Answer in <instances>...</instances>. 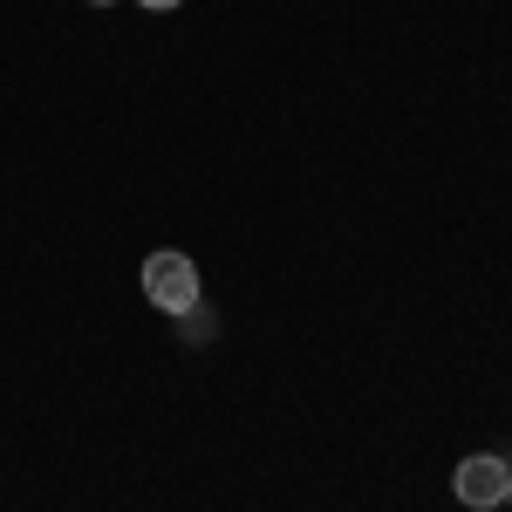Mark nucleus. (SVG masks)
<instances>
[{
    "label": "nucleus",
    "instance_id": "obj_4",
    "mask_svg": "<svg viewBox=\"0 0 512 512\" xmlns=\"http://www.w3.org/2000/svg\"><path fill=\"white\" fill-rule=\"evenodd\" d=\"M89 7H110V0H89Z\"/></svg>",
    "mask_w": 512,
    "mask_h": 512
},
{
    "label": "nucleus",
    "instance_id": "obj_5",
    "mask_svg": "<svg viewBox=\"0 0 512 512\" xmlns=\"http://www.w3.org/2000/svg\"><path fill=\"white\" fill-rule=\"evenodd\" d=\"M506 506H512V485H506Z\"/></svg>",
    "mask_w": 512,
    "mask_h": 512
},
{
    "label": "nucleus",
    "instance_id": "obj_3",
    "mask_svg": "<svg viewBox=\"0 0 512 512\" xmlns=\"http://www.w3.org/2000/svg\"><path fill=\"white\" fill-rule=\"evenodd\" d=\"M144 7H158V14H164V7H185V0H144Z\"/></svg>",
    "mask_w": 512,
    "mask_h": 512
},
{
    "label": "nucleus",
    "instance_id": "obj_1",
    "mask_svg": "<svg viewBox=\"0 0 512 512\" xmlns=\"http://www.w3.org/2000/svg\"><path fill=\"white\" fill-rule=\"evenodd\" d=\"M144 294H151V308H164V315H192L198 308V267L178 246H158L144 260Z\"/></svg>",
    "mask_w": 512,
    "mask_h": 512
},
{
    "label": "nucleus",
    "instance_id": "obj_2",
    "mask_svg": "<svg viewBox=\"0 0 512 512\" xmlns=\"http://www.w3.org/2000/svg\"><path fill=\"white\" fill-rule=\"evenodd\" d=\"M506 485H512V465H506V458H492V451L465 458V465H458V478H451V492H458V499H465L472 512L506 506Z\"/></svg>",
    "mask_w": 512,
    "mask_h": 512
}]
</instances>
